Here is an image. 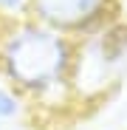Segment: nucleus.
Masks as SVG:
<instances>
[{
  "label": "nucleus",
  "instance_id": "obj_4",
  "mask_svg": "<svg viewBox=\"0 0 127 130\" xmlns=\"http://www.w3.org/2000/svg\"><path fill=\"white\" fill-rule=\"evenodd\" d=\"M31 116V102L0 76V130H23Z\"/></svg>",
  "mask_w": 127,
  "mask_h": 130
},
{
  "label": "nucleus",
  "instance_id": "obj_1",
  "mask_svg": "<svg viewBox=\"0 0 127 130\" xmlns=\"http://www.w3.org/2000/svg\"><path fill=\"white\" fill-rule=\"evenodd\" d=\"M74 57L76 40L34 17L9 20L0 34V76L31 102L34 113H59L76 105L71 88Z\"/></svg>",
  "mask_w": 127,
  "mask_h": 130
},
{
  "label": "nucleus",
  "instance_id": "obj_2",
  "mask_svg": "<svg viewBox=\"0 0 127 130\" xmlns=\"http://www.w3.org/2000/svg\"><path fill=\"white\" fill-rule=\"evenodd\" d=\"M127 74V20H113L102 31L76 40L71 88L76 105L104 99Z\"/></svg>",
  "mask_w": 127,
  "mask_h": 130
},
{
  "label": "nucleus",
  "instance_id": "obj_3",
  "mask_svg": "<svg viewBox=\"0 0 127 130\" xmlns=\"http://www.w3.org/2000/svg\"><path fill=\"white\" fill-rule=\"evenodd\" d=\"M28 17L71 40H82L119 20V0H31Z\"/></svg>",
  "mask_w": 127,
  "mask_h": 130
},
{
  "label": "nucleus",
  "instance_id": "obj_5",
  "mask_svg": "<svg viewBox=\"0 0 127 130\" xmlns=\"http://www.w3.org/2000/svg\"><path fill=\"white\" fill-rule=\"evenodd\" d=\"M31 0H0V17L3 20H20L28 17Z\"/></svg>",
  "mask_w": 127,
  "mask_h": 130
},
{
  "label": "nucleus",
  "instance_id": "obj_6",
  "mask_svg": "<svg viewBox=\"0 0 127 130\" xmlns=\"http://www.w3.org/2000/svg\"><path fill=\"white\" fill-rule=\"evenodd\" d=\"M6 23H9V20H3V17H0V34H3V28H6Z\"/></svg>",
  "mask_w": 127,
  "mask_h": 130
}]
</instances>
